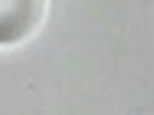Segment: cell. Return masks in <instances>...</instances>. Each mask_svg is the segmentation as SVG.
Segmentation results:
<instances>
[{
	"label": "cell",
	"instance_id": "6da1fadb",
	"mask_svg": "<svg viewBox=\"0 0 154 115\" xmlns=\"http://www.w3.org/2000/svg\"><path fill=\"white\" fill-rule=\"evenodd\" d=\"M45 16V0H0V45L26 39Z\"/></svg>",
	"mask_w": 154,
	"mask_h": 115
}]
</instances>
